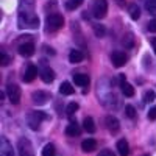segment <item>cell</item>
I'll list each match as a JSON object with an SVG mask.
<instances>
[{
	"mask_svg": "<svg viewBox=\"0 0 156 156\" xmlns=\"http://www.w3.org/2000/svg\"><path fill=\"white\" fill-rule=\"evenodd\" d=\"M17 23H19V28H37L39 27V19L34 14L33 0H22Z\"/></svg>",
	"mask_w": 156,
	"mask_h": 156,
	"instance_id": "obj_1",
	"label": "cell"
},
{
	"mask_svg": "<svg viewBox=\"0 0 156 156\" xmlns=\"http://www.w3.org/2000/svg\"><path fill=\"white\" fill-rule=\"evenodd\" d=\"M0 156H14V150L6 137L0 139Z\"/></svg>",
	"mask_w": 156,
	"mask_h": 156,
	"instance_id": "obj_9",
	"label": "cell"
},
{
	"mask_svg": "<svg viewBox=\"0 0 156 156\" xmlns=\"http://www.w3.org/2000/svg\"><path fill=\"white\" fill-rule=\"evenodd\" d=\"M94 33L97 37H103L105 36V27L103 25H94Z\"/></svg>",
	"mask_w": 156,
	"mask_h": 156,
	"instance_id": "obj_30",
	"label": "cell"
},
{
	"mask_svg": "<svg viewBox=\"0 0 156 156\" xmlns=\"http://www.w3.org/2000/svg\"><path fill=\"white\" fill-rule=\"evenodd\" d=\"M105 122H106V128L109 129L111 133H117V131H119L120 123H119V120H117L114 115H108Z\"/></svg>",
	"mask_w": 156,
	"mask_h": 156,
	"instance_id": "obj_11",
	"label": "cell"
},
{
	"mask_svg": "<svg viewBox=\"0 0 156 156\" xmlns=\"http://www.w3.org/2000/svg\"><path fill=\"white\" fill-rule=\"evenodd\" d=\"M147 28H148V31L156 33V19H153V20H150V22L147 23Z\"/></svg>",
	"mask_w": 156,
	"mask_h": 156,
	"instance_id": "obj_32",
	"label": "cell"
},
{
	"mask_svg": "<svg viewBox=\"0 0 156 156\" xmlns=\"http://www.w3.org/2000/svg\"><path fill=\"white\" fill-rule=\"evenodd\" d=\"M148 119H150V120H154V119H156V106H153V108L150 109V112H148Z\"/></svg>",
	"mask_w": 156,
	"mask_h": 156,
	"instance_id": "obj_33",
	"label": "cell"
},
{
	"mask_svg": "<svg viewBox=\"0 0 156 156\" xmlns=\"http://www.w3.org/2000/svg\"><path fill=\"white\" fill-rule=\"evenodd\" d=\"M83 128L86 129L87 133H94L95 131V122L92 117H86V119L83 120Z\"/></svg>",
	"mask_w": 156,
	"mask_h": 156,
	"instance_id": "obj_21",
	"label": "cell"
},
{
	"mask_svg": "<svg viewBox=\"0 0 156 156\" xmlns=\"http://www.w3.org/2000/svg\"><path fill=\"white\" fill-rule=\"evenodd\" d=\"M120 89H122V92H123L125 97H133L134 95V87L129 83H126V81L120 83Z\"/></svg>",
	"mask_w": 156,
	"mask_h": 156,
	"instance_id": "obj_20",
	"label": "cell"
},
{
	"mask_svg": "<svg viewBox=\"0 0 156 156\" xmlns=\"http://www.w3.org/2000/svg\"><path fill=\"white\" fill-rule=\"evenodd\" d=\"M117 3H119V5H123V2H122V0H117Z\"/></svg>",
	"mask_w": 156,
	"mask_h": 156,
	"instance_id": "obj_36",
	"label": "cell"
},
{
	"mask_svg": "<svg viewBox=\"0 0 156 156\" xmlns=\"http://www.w3.org/2000/svg\"><path fill=\"white\" fill-rule=\"evenodd\" d=\"M9 62H11L9 56L6 53H2V56H0V64H2V66H8Z\"/></svg>",
	"mask_w": 156,
	"mask_h": 156,
	"instance_id": "obj_31",
	"label": "cell"
},
{
	"mask_svg": "<svg viewBox=\"0 0 156 156\" xmlns=\"http://www.w3.org/2000/svg\"><path fill=\"white\" fill-rule=\"evenodd\" d=\"M47 119V115L42 112V111H30L28 115H27V122H28V126L33 129V131H37L39 126H41V122Z\"/></svg>",
	"mask_w": 156,
	"mask_h": 156,
	"instance_id": "obj_2",
	"label": "cell"
},
{
	"mask_svg": "<svg viewBox=\"0 0 156 156\" xmlns=\"http://www.w3.org/2000/svg\"><path fill=\"white\" fill-rule=\"evenodd\" d=\"M95 148H97V142L94 139H84L81 142V150L84 153H92Z\"/></svg>",
	"mask_w": 156,
	"mask_h": 156,
	"instance_id": "obj_13",
	"label": "cell"
},
{
	"mask_svg": "<svg viewBox=\"0 0 156 156\" xmlns=\"http://www.w3.org/2000/svg\"><path fill=\"white\" fill-rule=\"evenodd\" d=\"M36 75H37V69H36L34 66H28L22 78H23V81H25V83H30V81H33L34 78H36Z\"/></svg>",
	"mask_w": 156,
	"mask_h": 156,
	"instance_id": "obj_14",
	"label": "cell"
},
{
	"mask_svg": "<svg viewBox=\"0 0 156 156\" xmlns=\"http://www.w3.org/2000/svg\"><path fill=\"white\" fill-rule=\"evenodd\" d=\"M117 150H119V154H120V156H128V153H129L128 142H126L125 139H120L119 142H117Z\"/></svg>",
	"mask_w": 156,
	"mask_h": 156,
	"instance_id": "obj_18",
	"label": "cell"
},
{
	"mask_svg": "<svg viewBox=\"0 0 156 156\" xmlns=\"http://www.w3.org/2000/svg\"><path fill=\"white\" fill-rule=\"evenodd\" d=\"M145 8H147V11L150 12V14L156 16V0H147Z\"/></svg>",
	"mask_w": 156,
	"mask_h": 156,
	"instance_id": "obj_26",
	"label": "cell"
},
{
	"mask_svg": "<svg viewBox=\"0 0 156 156\" xmlns=\"http://www.w3.org/2000/svg\"><path fill=\"white\" fill-rule=\"evenodd\" d=\"M73 87H72V84L69 83V81H64V83H61V86H59V94H62V95H72L73 94Z\"/></svg>",
	"mask_w": 156,
	"mask_h": 156,
	"instance_id": "obj_19",
	"label": "cell"
},
{
	"mask_svg": "<svg viewBox=\"0 0 156 156\" xmlns=\"http://www.w3.org/2000/svg\"><path fill=\"white\" fill-rule=\"evenodd\" d=\"M34 53V45L33 42H23L19 45V55L22 56H31Z\"/></svg>",
	"mask_w": 156,
	"mask_h": 156,
	"instance_id": "obj_10",
	"label": "cell"
},
{
	"mask_svg": "<svg viewBox=\"0 0 156 156\" xmlns=\"http://www.w3.org/2000/svg\"><path fill=\"white\" fill-rule=\"evenodd\" d=\"M151 44H153V50H154V53H156V37L151 39Z\"/></svg>",
	"mask_w": 156,
	"mask_h": 156,
	"instance_id": "obj_35",
	"label": "cell"
},
{
	"mask_svg": "<svg viewBox=\"0 0 156 156\" xmlns=\"http://www.w3.org/2000/svg\"><path fill=\"white\" fill-rule=\"evenodd\" d=\"M45 25H47L48 31H58L59 28H62V25H64V17L61 14H58V12H53V14L47 16Z\"/></svg>",
	"mask_w": 156,
	"mask_h": 156,
	"instance_id": "obj_3",
	"label": "cell"
},
{
	"mask_svg": "<svg viewBox=\"0 0 156 156\" xmlns=\"http://www.w3.org/2000/svg\"><path fill=\"white\" fill-rule=\"evenodd\" d=\"M156 98V94H154V90H145V94H144V101L145 103H153Z\"/></svg>",
	"mask_w": 156,
	"mask_h": 156,
	"instance_id": "obj_28",
	"label": "cell"
},
{
	"mask_svg": "<svg viewBox=\"0 0 156 156\" xmlns=\"http://www.w3.org/2000/svg\"><path fill=\"white\" fill-rule=\"evenodd\" d=\"M55 145L53 144H47L44 148H42V156H55Z\"/></svg>",
	"mask_w": 156,
	"mask_h": 156,
	"instance_id": "obj_25",
	"label": "cell"
},
{
	"mask_svg": "<svg viewBox=\"0 0 156 156\" xmlns=\"http://www.w3.org/2000/svg\"><path fill=\"white\" fill-rule=\"evenodd\" d=\"M31 100H33L34 105L42 106V105H45V103L50 100V94L44 92V90H34V92L31 94Z\"/></svg>",
	"mask_w": 156,
	"mask_h": 156,
	"instance_id": "obj_7",
	"label": "cell"
},
{
	"mask_svg": "<svg viewBox=\"0 0 156 156\" xmlns=\"http://www.w3.org/2000/svg\"><path fill=\"white\" fill-rule=\"evenodd\" d=\"M128 12H129V17H131L133 20H137L140 17V9H139V6L136 3H131L128 6Z\"/></svg>",
	"mask_w": 156,
	"mask_h": 156,
	"instance_id": "obj_22",
	"label": "cell"
},
{
	"mask_svg": "<svg viewBox=\"0 0 156 156\" xmlns=\"http://www.w3.org/2000/svg\"><path fill=\"white\" fill-rule=\"evenodd\" d=\"M108 12V3L106 0H97L92 6V14L95 19H103Z\"/></svg>",
	"mask_w": 156,
	"mask_h": 156,
	"instance_id": "obj_4",
	"label": "cell"
},
{
	"mask_svg": "<svg viewBox=\"0 0 156 156\" xmlns=\"http://www.w3.org/2000/svg\"><path fill=\"white\" fill-rule=\"evenodd\" d=\"M123 45L125 47H128V48H131L133 47V44H134V37H133V34L131 33H128L126 36H123Z\"/></svg>",
	"mask_w": 156,
	"mask_h": 156,
	"instance_id": "obj_27",
	"label": "cell"
},
{
	"mask_svg": "<svg viewBox=\"0 0 156 156\" xmlns=\"http://www.w3.org/2000/svg\"><path fill=\"white\" fill-rule=\"evenodd\" d=\"M98 156H114V153H112L111 150L106 148V150H101V151L98 153Z\"/></svg>",
	"mask_w": 156,
	"mask_h": 156,
	"instance_id": "obj_34",
	"label": "cell"
},
{
	"mask_svg": "<svg viewBox=\"0 0 156 156\" xmlns=\"http://www.w3.org/2000/svg\"><path fill=\"white\" fill-rule=\"evenodd\" d=\"M41 78H42V81H44V83H51V81L55 80V72H53V69H50V67L42 69V72H41Z\"/></svg>",
	"mask_w": 156,
	"mask_h": 156,
	"instance_id": "obj_17",
	"label": "cell"
},
{
	"mask_svg": "<svg viewBox=\"0 0 156 156\" xmlns=\"http://www.w3.org/2000/svg\"><path fill=\"white\" fill-rule=\"evenodd\" d=\"M78 108H80V106H78V103H76V101H72V103H69L67 108H66V114H67L69 117H72V115L78 111Z\"/></svg>",
	"mask_w": 156,
	"mask_h": 156,
	"instance_id": "obj_24",
	"label": "cell"
},
{
	"mask_svg": "<svg viewBox=\"0 0 156 156\" xmlns=\"http://www.w3.org/2000/svg\"><path fill=\"white\" fill-rule=\"evenodd\" d=\"M83 59H84V53L81 50H72L69 53V61L72 64H78V62H81Z\"/></svg>",
	"mask_w": 156,
	"mask_h": 156,
	"instance_id": "obj_16",
	"label": "cell"
},
{
	"mask_svg": "<svg viewBox=\"0 0 156 156\" xmlns=\"http://www.w3.org/2000/svg\"><path fill=\"white\" fill-rule=\"evenodd\" d=\"M81 3H83V0H66V8L69 11H73L78 6H81Z\"/></svg>",
	"mask_w": 156,
	"mask_h": 156,
	"instance_id": "obj_23",
	"label": "cell"
},
{
	"mask_svg": "<svg viewBox=\"0 0 156 156\" xmlns=\"http://www.w3.org/2000/svg\"><path fill=\"white\" fill-rule=\"evenodd\" d=\"M66 134H67V136H72V137L80 136V134H81L80 125H78L76 122H70V123L67 125V128H66Z\"/></svg>",
	"mask_w": 156,
	"mask_h": 156,
	"instance_id": "obj_12",
	"label": "cell"
},
{
	"mask_svg": "<svg viewBox=\"0 0 156 156\" xmlns=\"http://www.w3.org/2000/svg\"><path fill=\"white\" fill-rule=\"evenodd\" d=\"M73 81H75V84L84 87V86H89V81L90 80H89V76L86 73H75L73 75Z\"/></svg>",
	"mask_w": 156,
	"mask_h": 156,
	"instance_id": "obj_15",
	"label": "cell"
},
{
	"mask_svg": "<svg viewBox=\"0 0 156 156\" xmlns=\"http://www.w3.org/2000/svg\"><path fill=\"white\" fill-rule=\"evenodd\" d=\"M144 156H150V154H144Z\"/></svg>",
	"mask_w": 156,
	"mask_h": 156,
	"instance_id": "obj_37",
	"label": "cell"
},
{
	"mask_svg": "<svg viewBox=\"0 0 156 156\" xmlns=\"http://www.w3.org/2000/svg\"><path fill=\"white\" fill-rule=\"evenodd\" d=\"M17 150H19V156H34L33 151V145L28 139H19V144H17Z\"/></svg>",
	"mask_w": 156,
	"mask_h": 156,
	"instance_id": "obj_5",
	"label": "cell"
},
{
	"mask_svg": "<svg viewBox=\"0 0 156 156\" xmlns=\"http://www.w3.org/2000/svg\"><path fill=\"white\" fill-rule=\"evenodd\" d=\"M125 114H126V117H129V119H134V117H136V109H134V106L126 105V106H125Z\"/></svg>",
	"mask_w": 156,
	"mask_h": 156,
	"instance_id": "obj_29",
	"label": "cell"
},
{
	"mask_svg": "<svg viewBox=\"0 0 156 156\" xmlns=\"http://www.w3.org/2000/svg\"><path fill=\"white\" fill-rule=\"evenodd\" d=\"M126 59H128L126 55L123 53V51H120V50L112 51V55H111V61H112V66H114V67H122V66H125Z\"/></svg>",
	"mask_w": 156,
	"mask_h": 156,
	"instance_id": "obj_8",
	"label": "cell"
},
{
	"mask_svg": "<svg viewBox=\"0 0 156 156\" xmlns=\"http://www.w3.org/2000/svg\"><path fill=\"white\" fill-rule=\"evenodd\" d=\"M6 95L12 105H17L20 101V87L17 84H8L6 87Z\"/></svg>",
	"mask_w": 156,
	"mask_h": 156,
	"instance_id": "obj_6",
	"label": "cell"
}]
</instances>
